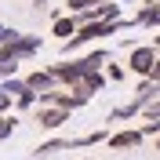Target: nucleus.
I'll return each mask as SVG.
<instances>
[{
    "instance_id": "6",
    "label": "nucleus",
    "mask_w": 160,
    "mask_h": 160,
    "mask_svg": "<svg viewBox=\"0 0 160 160\" xmlns=\"http://www.w3.org/2000/svg\"><path fill=\"white\" fill-rule=\"evenodd\" d=\"M106 142H109L113 149H135V146L146 142V135H142V131H117V135H109Z\"/></svg>"
},
{
    "instance_id": "24",
    "label": "nucleus",
    "mask_w": 160,
    "mask_h": 160,
    "mask_svg": "<svg viewBox=\"0 0 160 160\" xmlns=\"http://www.w3.org/2000/svg\"><path fill=\"white\" fill-rule=\"evenodd\" d=\"M84 160H95V157H84Z\"/></svg>"
},
{
    "instance_id": "9",
    "label": "nucleus",
    "mask_w": 160,
    "mask_h": 160,
    "mask_svg": "<svg viewBox=\"0 0 160 160\" xmlns=\"http://www.w3.org/2000/svg\"><path fill=\"white\" fill-rule=\"evenodd\" d=\"M135 22H138V26H160V4H149V8H142L138 15H135Z\"/></svg>"
},
{
    "instance_id": "12",
    "label": "nucleus",
    "mask_w": 160,
    "mask_h": 160,
    "mask_svg": "<svg viewBox=\"0 0 160 160\" xmlns=\"http://www.w3.org/2000/svg\"><path fill=\"white\" fill-rule=\"evenodd\" d=\"M0 91H4V95H11V98H18V95H22V91H29V88H26V80H4V84H0Z\"/></svg>"
},
{
    "instance_id": "18",
    "label": "nucleus",
    "mask_w": 160,
    "mask_h": 160,
    "mask_svg": "<svg viewBox=\"0 0 160 160\" xmlns=\"http://www.w3.org/2000/svg\"><path fill=\"white\" fill-rule=\"evenodd\" d=\"M33 102H37V95H33V91H22L18 98H15V106H18V109H29Z\"/></svg>"
},
{
    "instance_id": "2",
    "label": "nucleus",
    "mask_w": 160,
    "mask_h": 160,
    "mask_svg": "<svg viewBox=\"0 0 160 160\" xmlns=\"http://www.w3.org/2000/svg\"><path fill=\"white\" fill-rule=\"evenodd\" d=\"M157 58H160L157 48H131V55H128V69L138 73V77H149L153 66H157Z\"/></svg>"
},
{
    "instance_id": "20",
    "label": "nucleus",
    "mask_w": 160,
    "mask_h": 160,
    "mask_svg": "<svg viewBox=\"0 0 160 160\" xmlns=\"http://www.w3.org/2000/svg\"><path fill=\"white\" fill-rule=\"evenodd\" d=\"M149 80H157V84H160V58H157V66H153V73H149Z\"/></svg>"
},
{
    "instance_id": "19",
    "label": "nucleus",
    "mask_w": 160,
    "mask_h": 160,
    "mask_svg": "<svg viewBox=\"0 0 160 160\" xmlns=\"http://www.w3.org/2000/svg\"><path fill=\"white\" fill-rule=\"evenodd\" d=\"M8 106H11V95H4V91H0V117L8 113Z\"/></svg>"
},
{
    "instance_id": "22",
    "label": "nucleus",
    "mask_w": 160,
    "mask_h": 160,
    "mask_svg": "<svg viewBox=\"0 0 160 160\" xmlns=\"http://www.w3.org/2000/svg\"><path fill=\"white\" fill-rule=\"evenodd\" d=\"M153 149H157V153H160V135H157V142H153Z\"/></svg>"
},
{
    "instance_id": "25",
    "label": "nucleus",
    "mask_w": 160,
    "mask_h": 160,
    "mask_svg": "<svg viewBox=\"0 0 160 160\" xmlns=\"http://www.w3.org/2000/svg\"><path fill=\"white\" fill-rule=\"evenodd\" d=\"M117 4H120V0H117Z\"/></svg>"
},
{
    "instance_id": "16",
    "label": "nucleus",
    "mask_w": 160,
    "mask_h": 160,
    "mask_svg": "<svg viewBox=\"0 0 160 160\" xmlns=\"http://www.w3.org/2000/svg\"><path fill=\"white\" fill-rule=\"evenodd\" d=\"M142 135H146V138H157V135H160V120H146V124H142Z\"/></svg>"
},
{
    "instance_id": "7",
    "label": "nucleus",
    "mask_w": 160,
    "mask_h": 160,
    "mask_svg": "<svg viewBox=\"0 0 160 160\" xmlns=\"http://www.w3.org/2000/svg\"><path fill=\"white\" fill-rule=\"evenodd\" d=\"M120 18H124V8L117 0H102L95 8V22H120Z\"/></svg>"
},
{
    "instance_id": "21",
    "label": "nucleus",
    "mask_w": 160,
    "mask_h": 160,
    "mask_svg": "<svg viewBox=\"0 0 160 160\" xmlns=\"http://www.w3.org/2000/svg\"><path fill=\"white\" fill-rule=\"evenodd\" d=\"M153 48H157V51H160V33H157V37H153Z\"/></svg>"
},
{
    "instance_id": "15",
    "label": "nucleus",
    "mask_w": 160,
    "mask_h": 160,
    "mask_svg": "<svg viewBox=\"0 0 160 160\" xmlns=\"http://www.w3.org/2000/svg\"><path fill=\"white\" fill-rule=\"evenodd\" d=\"M102 73H106V80H124V66H113V62H106Z\"/></svg>"
},
{
    "instance_id": "1",
    "label": "nucleus",
    "mask_w": 160,
    "mask_h": 160,
    "mask_svg": "<svg viewBox=\"0 0 160 160\" xmlns=\"http://www.w3.org/2000/svg\"><path fill=\"white\" fill-rule=\"evenodd\" d=\"M33 51H40V37H26V33H15V29H4V40H0V55L11 62L26 58V55H33Z\"/></svg>"
},
{
    "instance_id": "10",
    "label": "nucleus",
    "mask_w": 160,
    "mask_h": 160,
    "mask_svg": "<svg viewBox=\"0 0 160 160\" xmlns=\"http://www.w3.org/2000/svg\"><path fill=\"white\" fill-rule=\"evenodd\" d=\"M55 37L73 40V37H77V18H55Z\"/></svg>"
},
{
    "instance_id": "17",
    "label": "nucleus",
    "mask_w": 160,
    "mask_h": 160,
    "mask_svg": "<svg viewBox=\"0 0 160 160\" xmlns=\"http://www.w3.org/2000/svg\"><path fill=\"white\" fill-rule=\"evenodd\" d=\"M142 117H146V120H160V98H153L149 106L142 109Z\"/></svg>"
},
{
    "instance_id": "14",
    "label": "nucleus",
    "mask_w": 160,
    "mask_h": 160,
    "mask_svg": "<svg viewBox=\"0 0 160 160\" xmlns=\"http://www.w3.org/2000/svg\"><path fill=\"white\" fill-rule=\"evenodd\" d=\"M11 135H15V117H8V113H4V117H0V142L11 138Z\"/></svg>"
},
{
    "instance_id": "13",
    "label": "nucleus",
    "mask_w": 160,
    "mask_h": 160,
    "mask_svg": "<svg viewBox=\"0 0 160 160\" xmlns=\"http://www.w3.org/2000/svg\"><path fill=\"white\" fill-rule=\"evenodd\" d=\"M98 4H102V0H66V8H69V11H77V15H80V11L98 8Z\"/></svg>"
},
{
    "instance_id": "11",
    "label": "nucleus",
    "mask_w": 160,
    "mask_h": 160,
    "mask_svg": "<svg viewBox=\"0 0 160 160\" xmlns=\"http://www.w3.org/2000/svg\"><path fill=\"white\" fill-rule=\"evenodd\" d=\"M62 149H69V138H51L44 146H37V157H51V153H62Z\"/></svg>"
},
{
    "instance_id": "3",
    "label": "nucleus",
    "mask_w": 160,
    "mask_h": 160,
    "mask_svg": "<svg viewBox=\"0 0 160 160\" xmlns=\"http://www.w3.org/2000/svg\"><path fill=\"white\" fill-rule=\"evenodd\" d=\"M37 124L44 131H55L62 124H69V109H58V106H40L37 109Z\"/></svg>"
},
{
    "instance_id": "5",
    "label": "nucleus",
    "mask_w": 160,
    "mask_h": 160,
    "mask_svg": "<svg viewBox=\"0 0 160 160\" xmlns=\"http://www.w3.org/2000/svg\"><path fill=\"white\" fill-rule=\"evenodd\" d=\"M55 84H58V80L51 77L48 69H37V73H29V77H26V88H29L37 98H40V95H48V91H55Z\"/></svg>"
},
{
    "instance_id": "23",
    "label": "nucleus",
    "mask_w": 160,
    "mask_h": 160,
    "mask_svg": "<svg viewBox=\"0 0 160 160\" xmlns=\"http://www.w3.org/2000/svg\"><path fill=\"white\" fill-rule=\"evenodd\" d=\"M0 40H4V26H0Z\"/></svg>"
},
{
    "instance_id": "8",
    "label": "nucleus",
    "mask_w": 160,
    "mask_h": 160,
    "mask_svg": "<svg viewBox=\"0 0 160 160\" xmlns=\"http://www.w3.org/2000/svg\"><path fill=\"white\" fill-rule=\"evenodd\" d=\"M142 109H146V98H142V95H135L128 106H117V109L109 113V120H128V117H135V113H142Z\"/></svg>"
},
{
    "instance_id": "4",
    "label": "nucleus",
    "mask_w": 160,
    "mask_h": 160,
    "mask_svg": "<svg viewBox=\"0 0 160 160\" xmlns=\"http://www.w3.org/2000/svg\"><path fill=\"white\" fill-rule=\"evenodd\" d=\"M102 84H106V73H84L69 91L80 95V98H91V95H98V91H102Z\"/></svg>"
}]
</instances>
